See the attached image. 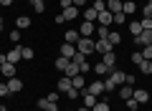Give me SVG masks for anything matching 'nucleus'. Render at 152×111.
I'll list each match as a JSON object with an SVG mask.
<instances>
[{
  "label": "nucleus",
  "mask_w": 152,
  "mask_h": 111,
  "mask_svg": "<svg viewBox=\"0 0 152 111\" xmlns=\"http://www.w3.org/2000/svg\"><path fill=\"white\" fill-rule=\"evenodd\" d=\"M129 33H132V36H140V33H142V23L140 20H132L129 23Z\"/></svg>",
  "instance_id": "nucleus-31"
},
{
  "label": "nucleus",
  "mask_w": 152,
  "mask_h": 111,
  "mask_svg": "<svg viewBox=\"0 0 152 111\" xmlns=\"http://www.w3.org/2000/svg\"><path fill=\"white\" fill-rule=\"evenodd\" d=\"M102 63H107V68L114 71V66H117V56H114V51L104 53V56H102Z\"/></svg>",
  "instance_id": "nucleus-13"
},
{
  "label": "nucleus",
  "mask_w": 152,
  "mask_h": 111,
  "mask_svg": "<svg viewBox=\"0 0 152 111\" xmlns=\"http://www.w3.org/2000/svg\"><path fill=\"white\" fill-rule=\"evenodd\" d=\"M134 43H137V48L152 46V30H142L140 36H134Z\"/></svg>",
  "instance_id": "nucleus-5"
},
{
  "label": "nucleus",
  "mask_w": 152,
  "mask_h": 111,
  "mask_svg": "<svg viewBox=\"0 0 152 111\" xmlns=\"http://www.w3.org/2000/svg\"><path fill=\"white\" fill-rule=\"evenodd\" d=\"M71 83H74V89H79V91H81V89H86V78H84L81 73H76L74 78H71Z\"/></svg>",
  "instance_id": "nucleus-23"
},
{
  "label": "nucleus",
  "mask_w": 152,
  "mask_h": 111,
  "mask_svg": "<svg viewBox=\"0 0 152 111\" xmlns=\"http://www.w3.org/2000/svg\"><path fill=\"white\" fill-rule=\"evenodd\" d=\"M58 53H61V56H66V58H74V56H76V46H71V43H61Z\"/></svg>",
  "instance_id": "nucleus-12"
},
{
  "label": "nucleus",
  "mask_w": 152,
  "mask_h": 111,
  "mask_svg": "<svg viewBox=\"0 0 152 111\" xmlns=\"http://www.w3.org/2000/svg\"><path fill=\"white\" fill-rule=\"evenodd\" d=\"M69 63H71V58H66V56H58V58H56V68L58 71H66Z\"/></svg>",
  "instance_id": "nucleus-29"
},
{
  "label": "nucleus",
  "mask_w": 152,
  "mask_h": 111,
  "mask_svg": "<svg viewBox=\"0 0 152 111\" xmlns=\"http://www.w3.org/2000/svg\"><path fill=\"white\" fill-rule=\"evenodd\" d=\"M0 68H3V63H0Z\"/></svg>",
  "instance_id": "nucleus-51"
},
{
  "label": "nucleus",
  "mask_w": 152,
  "mask_h": 111,
  "mask_svg": "<svg viewBox=\"0 0 152 111\" xmlns=\"http://www.w3.org/2000/svg\"><path fill=\"white\" fill-rule=\"evenodd\" d=\"M61 15H64V20H76V18H81V10L76 5H71V8H66V10H61Z\"/></svg>",
  "instance_id": "nucleus-9"
},
{
  "label": "nucleus",
  "mask_w": 152,
  "mask_h": 111,
  "mask_svg": "<svg viewBox=\"0 0 152 111\" xmlns=\"http://www.w3.org/2000/svg\"><path fill=\"white\" fill-rule=\"evenodd\" d=\"M132 99H134L137 104H147V101H150V94H147L145 89H134V94H132Z\"/></svg>",
  "instance_id": "nucleus-15"
},
{
  "label": "nucleus",
  "mask_w": 152,
  "mask_h": 111,
  "mask_svg": "<svg viewBox=\"0 0 152 111\" xmlns=\"http://www.w3.org/2000/svg\"><path fill=\"white\" fill-rule=\"evenodd\" d=\"M112 23H114V15H112V13H109V10H102V13H99V18H96V25H112Z\"/></svg>",
  "instance_id": "nucleus-10"
},
{
  "label": "nucleus",
  "mask_w": 152,
  "mask_h": 111,
  "mask_svg": "<svg viewBox=\"0 0 152 111\" xmlns=\"http://www.w3.org/2000/svg\"><path fill=\"white\" fill-rule=\"evenodd\" d=\"M76 111H91V109H86V106H84V109H76Z\"/></svg>",
  "instance_id": "nucleus-48"
},
{
  "label": "nucleus",
  "mask_w": 152,
  "mask_h": 111,
  "mask_svg": "<svg viewBox=\"0 0 152 111\" xmlns=\"http://www.w3.org/2000/svg\"><path fill=\"white\" fill-rule=\"evenodd\" d=\"M94 36H96V38H107L109 36V28L107 25H96V33H94Z\"/></svg>",
  "instance_id": "nucleus-35"
},
{
  "label": "nucleus",
  "mask_w": 152,
  "mask_h": 111,
  "mask_svg": "<svg viewBox=\"0 0 152 111\" xmlns=\"http://www.w3.org/2000/svg\"><path fill=\"white\" fill-rule=\"evenodd\" d=\"M107 10L112 13H122V0H107Z\"/></svg>",
  "instance_id": "nucleus-19"
},
{
  "label": "nucleus",
  "mask_w": 152,
  "mask_h": 111,
  "mask_svg": "<svg viewBox=\"0 0 152 111\" xmlns=\"http://www.w3.org/2000/svg\"><path fill=\"white\" fill-rule=\"evenodd\" d=\"M28 25H31V18H28V15H18L15 18V28H18V30H26Z\"/></svg>",
  "instance_id": "nucleus-20"
},
{
  "label": "nucleus",
  "mask_w": 152,
  "mask_h": 111,
  "mask_svg": "<svg viewBox=\"0 0 152 111\" xmlns=\"http://www.w3.org/2000/svg\"><path fill=\"white\" fill-rule=\"evenodd\" d=\"M0 73L5 76V78H13V76H15V66H13V63H3V68H0Z\"/></svg>",
  "instance_id": "nucleus-24"
},
{
  "label": "nucleus",
  "mask_w": 152,
  "mask_h": 111,
  "mask_svg": "<svg viewBox=\"0 0 152 111\" xmlns=\"http://www.w3.org/2000/svg\"><path fill=\"white\" fill-rule=\"evenodd\" d=\"M74 5L76 8H84V5H86V0H74Z\"/></svg>",
  "instance_id": "nucleus-47"
},
{
  "label": "nucleus",
  "mask_w": 152,
  "mask_h": 111,
  "mask_svg": "<svg viewBox=\"0 0 152 111\" xmlns=\"http://www.w3.org/2000/svg\"><path fill=\"white\" fill-rule=\"evenodd\" d=\"M20 56H23V61H33V58H36L33 48H28V46H23V48H20Z\"/></svg>",
  "instance_id": "nucleus-28"
},
{
  "label": "nucleus",
  "mask_w": 152,
  "mask_h": 111,
  "mask_svg": "<svg viewBox=\"0 0 152 111\" xmlns=\"http://www.w3.org/2000/svg\"><path fill=\"white\" fill-rule=\"evenodd\" d=\"M107 41L112 43V46H119V43H122V36H119V33H117V30H109V36H107Z\"/></svg>",
  "instance_id": "nucleus-27"
},
{
  "label": "nucleus",
  "mask_w": 152,
  "mask_h": 111,
  "mask_svg": "<svg viewBox=\"0 0 152 111\" xmlns=\"http://www.w3.org/2000/svg\"><path fill=\"white\" fill-rule=\"evenodd\" d=\"M66 96H69V99H76V96H81V91H79V89H74V86H71V89L66 91Z\"/></svg>",
  "instance_id": "nucleus-42"
},
{
  "label": "nucleus",
  "mask_w": 152,
  "mask_h": 111,
  "mask_svg": "<svg viewBox=\"0 0 152 111\" xmlns=\"http://www.w3.org/2000/svg\"><path fill=\"white\" fill-rule=\"evenodd\" d=\"M31 5L36 8V13H43L46 10V0H31Z\"/></svg>",
  "instance_id": "nucleus-34"
},
{
  "label": "nucleus",
  "mask_w": 152,
  "mask_h": 111,
  "mask_svg": "<svg viewBox=\"0 0 152 111\" xmlns=\"http://www.w3.org/2000/svg\"><path fill=\"white\" fill-rule=\"evenodd\" d=\"M20 48H23V46H15L10 53H5V63H13V66H15L18 61H23V56H20Z\"/></svg>",
  "instance_id": "nucleus-7"
},
{
  "label": "nucleus",
  "mask_w": 152,
  "mask_h": 111,
  "mask_svg": "<svg viewBox=\"0 0 152 111\" xmlns=\"http://www.w3.org/2000/svg\"><path fill=\"white\" fill-rule=\"evenodd\" d=\"M134 10H137V3H132V0H127V3H122V13H124V15H132Z\"/></svg>",
  "instance_id": "nucleus-25"
},
{
  "label": "nucleus",
  "mask_w": 152,
  "mask_h": 111,
  "mask_svg": "<svg viewBox=\"0 0 152 111\" xmlns=\"http://www.w3.org/2000/svg\"><path fill=\"white\" fill-rule=\"evenodd\" d=\"M142 56H145V61H152V46H145V48H142Z\"/></svg>",
  "instance_id": "nucleus-40"
},
{
  "label": "nucleus",
  "mask_w": 152,
  "mask_h": 111,
  "mask_svg": "<svg viewBox=\"0 0 152 111\" xmlns=\"http://www.w3.org/2000/svg\"><path fill=\"white\" fill-rule=\"evenodd\" d=\"M5 83H8V89H10V96H15V94H20V91H23V81L15 78V76H13V78H8Z\"/></svg>",
  "instance_id": "nucleus-8"
},
{
  "label": "nucleus",
  "mask_w": 152,
  "mask_h": 111,
  "mask_svg": "<svg viewBox=\"0 0 152 111\" xmlns=\"http://www.w3.org/2000/svg\"><path fill=\"white\" fill-rule=\"evenodd\" d=\"M8 38H10V41H13V43H15V46H18V41H20V30H18V28H15V30H13L10 36H8Z\"/></svg>",
  "instance_id": "nucleus-43"
},
{
  "label": "nucleus",
  "mask_w": 152,
  "mask_h": 111,
  "mask_svg": "<svg viewBox=\"0 0 152 111\" xmlns=\"http://www.w3.org/2000/svg\"><path fill=\"white\" fill-rule=\"evenodd\" d=\"M137 106L140 104H137L134 99H127V111H137Z\"/></svg>",
  "instance_id": "nucleus-44"
},
{
  "label": "nucleus",
  "mask_w": 152,
  "mask_h": 111,
  "mask_svg": "<svg viewBox=\"0 0 152 111\" xmlns=\"http://www.w3.org/2000/svg\"><path fill=\"white\" fill-rule=\"evenodd\" d=\"M86 91H89L91 96H102V94H104V81L96 78V81H91V83H86Z\"/></svg>",
  "instance_id": "nucleus-6"
},
{
  "label": "nucleus",
  "mask_w": 152,
  "mask_h": 111,
  "mask_svg": "<svg viewBox=\"0 0 152 111\" xmlns=\"http://www.w3.org/2000/svg\"><path fill=\"white\" fill-rule=\"evenodd\" d=\"M91 71L96 76H107V73H112V71L107 68V63H102V61H96V66H91Z\"/></svg>",
  "instance_id": "nucleus-21"
},
{
  "label": "nucleus",
  "mask_w": 152,
  "mask_h": 111,
  "mask_svg": "<svg viewBox=\"0 0 152 111\" xmlns=\"http://www.w3.org/2000/svg\"><path fill=\"white\" fill-rule=\"evenodd\" d=\"M0 30H3V18H0Z\"/></svg>",
  "instance_id": "nucleus-50"
},
{
  "label": "nucleus",
  "mask_w": 152,
  "mask_h": 111,
  "mask_svg": "<svg viewBox=\"0 0 152 111\" xmlns=\"http://www.w3.org/2000/svg\"><path fill=\"white\" fill-rule=\"evenodd\" d=\"M58 5H61V10H66V8L74 5V0H58Z\"/></svg>",
  "instance_id": "nucleus-45"
},
{
  "label": "nucleus",
  "mask_w": 152,
  "mask_h": 111,
  "mask_svg": "<svg viewBox=\"0 0 152 111\" xmlns=\"http://www.w3.org/2000/svg\"><path fill=\"white\" fill-rule=\"evenodd\" d=\"M79 71H81V73H89V71H91V63H89V61H81V63H79Z\"/></svg>",
  "instance_id": "nucleus-39"
},
{
  "label": "nucleus",
  "mask_w": 152,
  "mask_h": 111,
  "mask_svg": "<svg viewBox=\"0 0 152 111\" xmlns=\"http://www.w3.org/2000/svg\"><path fill=\"white\" fill-rule=\"evenodd\" d=\"M64 73H66V76H69V78H74V76H76V73H81V71H79V66H76V63H74V61H71V63H69V66H66V71H64Z\"/></svg>",
  "instance_id": "nucleus-26"
},
{
  "label": "nucleus",
  "mask_w": 152,
  "mask_h": 111,
  "mask_svg": "<svg viewBox=\"0 0 152 111\" xmlns=\"http://www.w3.org/2000/svg\"><path fill=\"white\" fill-rule=\"evenodd\" d=\"M91 111H109V104L107 101H96V104L91 106Z\"/></svg>",
  "instance_id": "nucleus-36"
},
{
  "label": "nucleus",
  "mask_w": 152,
  "mask_h": 111,
  "mask_svg": "<svg viewBox=\"0 0 152 111\" xmlns=\"http://www.w3.org/2000/svg\"><path fill=\"white\" fill-rule=\"evenodd\" d=\"M71 86H74V83H71V78H69V76H61V78H58V91H61V94H66V91H69Z\"/></svg>",
  "instance_id": "nucleus-22"
},
{
  "label": "nucleus",
  "mask_w": 152,
  "mask_h": 111,
  "mask_svg": "<svg viewBox=\"0 0 152 111\" xmlns=\"http://www.w3.org/2000/svg\"><path fill=\"white\" fill-rule=\"evenodd\" d=\"M142 30H152V18H142Z\"/></svg>",
  "instance_id": "nucleus-38"
},
{
  "label": "nucleus",
  "mask_w": 152,
  "mask_h": 111,
  "mask_svg": "<svg viewBox=\"0 0 152 111\" xmlns=\"http://www.w3.org/2000/svg\"><path fill=\"white\" fill-rule=\"evenodd\" d=\"M91 8H94V10H96V13L107 10V0H94V3H91Z\"/></svg>",
  "instance_id": "nucleus-33"
},
{
  "label": "nucleus",
  "mask_w": 152,
  "mask_h": 111,
  "mask_svg": "<svg viewBox=\"0 0 152 111\" xmlns=\"http://www.w3.org/2000/svg\"><path fill=\"white\" fill-rule=\"evenodd\" d=\"M79 33H81V38H91L94 33H96V23L81 20V25H79Z\"/></svg>",
  "instance_id": "nucleus-4"
},
{
  "label": "nucleus",
  "mask_w": 152,
  "mask_h": 111,
  "mask_svg": "<svg viewBox=\"0 0 152 111\" xmlns=\"http://www.w3.org/2000/svg\"><path fill=\"white\" fill-rule=\"evenodd\" d=\"M94 38H79V43H76V51L79 53H84V56H91L94 53Z\"/></svg>",
  "instance_id": "nucleus-2"
},
{
  "label": "nucleus",
  "mask_w": 152,
  "mask_h": 111,
  "mask_svg": "<svg viewBox=\"0 0 152 111\" xmlns=\"http://www.w3.org/2000/svg\"><path fill=\"white\" fill-rule=\"evenodd\" d=\"M81 101H84V106H86V109H91V106L96 104V96H91L86 89H81Z\"/></svg>",
  "instance_id": "nucleus-16"
},
{
  "label": "nucleus",
  "mask_w": 152,
  "mask_h": 111,
  "mask_svg": "<svg viewBox=\"0 0 152 111\" xmlns=\"http://www.w3.org/2000/svg\"><path fill=\"white\" fill-rule=\"evenodd\" d=\"M79 38H81V33H79V30H74V28L64 33V43H71V46H76V43H79Z\"/></svg>",
  "instance_id": "nucleus-11"
},
{
  "label": "nucleus",
  "mask_w": 152,
  "mask_h": 111,
  "mask_svg": "<svg viewBox=\"0 0 152 111\" xmlns=\"http://www.w3.org/2000/svg\"><path fill=\"white\" fill-rule=\"evenodd\" d=\"M96 18H99V13H96V10H94V8H91V5H89V8H86V10H84V13H81V20H89V23H96Z\"/></svg>",
  "instance_id": "nucleus-17"
},
{
  "label": "nucleus",
  "mask_w": 152,
  "mask_h": 111,
  "mask_svg": "<svg viewBox=\"0 0 152 111\" xmlns=\"http://www.w3.org/2000/svg\"><path fill=\"white\" fill-rule=\"evenodd\" d=\"M132 94H134V86H129V83H124V86H119V99H132Z\"/></svg>",
  "instance_id": "nucleus-18"
},
{
  "label": "nucleus",
  "mask_w": 152,
  "mask_h": 111,
  "mask_svg": "<svg viewBox=\"0 0 152 111\" xmlns=\"http://www.w3.org/2000/svg\"><path fill=\"white\" fill-rule=\"evenodd\" d=\"M38 109H41V111H58V104H53V101H48L43 96V99L38 101Z\"/></svg>",
  "instance_id": "nucleus-14"
},
{
  "label": "nucleus",
  "mask_w": 152,
  "mask_h": 111,
  "mask_svg": "<svg viewBox=\"0 0 152 111\" xmlns=\"http://www.w3.org/2000/svg\"><path fill=\"white\" fill-rule=\"evenodd\" d=\"M137 68H140L145 76H150V73H152V61H142V63L137 66Z\"/></svg>",
  "instance_id": "nucleus-30"
},
{
  "label": "nucleus",
  "mask_w": 152,
  "mask_h": 111,
  "mask_svg": "<svg viewBox=\"0 0 152 111\" xmlns=\"http://www.w3.org/2000/svg\"><path fill=\"white\" fill-rule=\"evenodd\" d=\"M129 61H132V63H134V66H140L142 61H145V56H142V51H134V53H132V56H129Z\"/></svg>",
  "instance_id": "nucleus-32"
},
{
  "label": "nucleus",
  "mask_w": 152,
  "mask_h": 111,
  "mask_svg": "<svg viewBox=\"0 0 152 111\" xmlns=\"http://www.w3.org/2000/svg\"><path fill=\"white\" fill-rule=\"evenodd\" d=\"M142 18H152V0H147V5L142 8Z\"/></svg>",
  "instance_id": "nucleus-37"
},
{
  "label": "nucleus",
  "mask_w": 152,
  "mask_h": 111,
  "mask_svg": "<svg viewBox=\"0 0 152 111\" xmlns=\"http://www.w3.org/2000/svg\"><path fill=\"white\" fill-rule=\"evenodd\" d=\"M0 111H8V109H5V106H3V104H0Z\"/></svg>",
  "instance_id": "nucleus-49"
},
{
  "label": "nucleus",
  "mask_w": 152,
  "mask_h": 111,
  "mask_svg": "<svg viewBox=\"0 0 152 111\" xmlns=\"http://www.w3.org/2000/svg\"><path fill=\"white\" fill-rule=\"evenodd\" d=\"M124 20H127V15H124V13H114V23H117V25H122Z\"/></svg>",
  "instance_id": "nucleus-41"
},
{
  "label": "nucleus",
  "mask_w": 152,
  "mask_h": 111,
  "mask_svg": "<svg viewBox=\"0 0 152 111\" xmlns=\"http://www.w3.org/2000/svg\"><path fill=\"white\" fill-rule=\"evenodd\" d=\"M109 51H114L112 43H109L107 38H96V43H94V53H102V56H104V53H109Z\"/></svg>",
  "instance_id": "nucleus-3"
},
{
  "label": "nucleus",
  "mask_w": 152,
  "mask_h": 111,
  "mask_svg": "<svg viewBox=\"0 0 152 111\" xmlns=\"http://www.w3.org/2000/svg\"><path fill=\"white\" fill-rule=\"evenodd\" d=\"M124 81H127V73H122V71H117V68H114L112 73H109L107 78H104V91H109V94H112V91L117 89V86H124Z\"/></svg>",
  "instance_id": "nucleus-1"
},
{
  "label": "nucleus",
  "mask_w": 152,
  "mask_h": 111,
  "mask_svg": "<svg viewBox=\"0 0 152 111\" xmlns=\"http://www.w3.org/2000/svg\"><path fill=\"white\" fill-rule=\"evenodd\" d=\"M0 96H10V89H8V83H0Z\"/></svg>",
  "instance_id": "nucleus-46"
}]
</instances>
